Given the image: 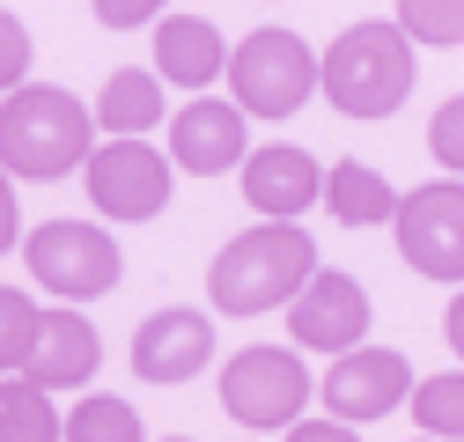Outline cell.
<instances>
[{
	"mask_svg": "<svg viewBox=\"0 0 464 442\" xmlns=\"http://www.w3.org/2000/svg\"><path fill=\"white\" fill-rule=\"evenodd\" d=\"M317 236L303 221H258V229L228 236L207 265V303L221 317H266L280 303H295L317 281Z\"/></svg>",
	"mask_w": 464,
	"mask_h": 442,
	"instance_id": "1",
	"label": "cell"
},
{
	"mask_svg": "<svg viewBox=\"0 0 464 442\" xmlns=\"http://www.w3.org/2000/svg\"><path fill=\"white\" fill-rule=\"evenodd\" d=\"M96 155V103L60 82H30L0 103V170L23 185H60Z\"/></svg>",
	"mask_w": 464,
	"mask_h": 442,
	"instance_id": "2",
	"label": "cell"
},
{
	"mask_svg": "<svg viewBox=\"0 0 464 442\" xmlns=\"http://www.w3.org/2000/svg\"><path fill=\"white\" fill-rule=\"evenodd\" d=\"M420 82V44L398 30V15H369V23H346L324 44V96L339 119H391V110L413 96Z\"/></svg>",
	"mask_w": 464,
	"mask_h": 442,
	"instance_id": "3",
	"label": "cell"
},
{
	"mask_svg": "<svg viewBox=\"0 0 464 442\" xmlns=\"http://www.w3.org/2000/svg\"><path fill=\"white\" fill-rule=\"evenodd\" d=\"M324 89V52L295 30H251L237 37V60H228V103L244 119H295V110Z\"/></svg>",
	"mask_w": 464,
	"mask_h": 442,
	"instance_id": "4",
	"label": "cell"
},
{
	"mask_svg": "<svg viewBox=\"0 0 464 442\" xmlns=\"http://www.w3.org/2000/svg\"><path fill=\"white\" fill-rule=\"evenodd\" d=\"M23 265H30V281H37L44 295H60L67 310L111 295V288H119V273H126V258H119V244H111V229H96V221H67V214L30 229Z\"/></svg>",
	"mask_w": 464,
	"mask_h": 442,
	"instance_id": "5",
	"label": "cell"
},
{
	"mask_svg": "<svg viewBox=\"0 0 464 442\" xmlns=\"http://www.w3.org/2000/svg\"><path fill=\"white\" fill-rule=\"evenodd\" d=\"M317 399V383L303 369V347H244L221 361V413L244 420L251 435L266 428H303V406Z\"/></svg>",
	"mask_w": 464,
	"mask_h": 442,
	"instance_id": "6",
	"label": "cell"
},
{
	"mask_svg": "<svg viewBox=\"0 0 464 442\" xmlns=\"http://www.w3.org/2000/svg\"><path fill=\"white\" fill-rule=\"evenodd\" d=\"M82 185H89V207L103 221H155L169 207V192H178V162L148 140H103L89 155Z\"/></svg>",
	"mask_w": 464,
	"mask_h": 442,
	"instance_id": "7",
	"label": "cell"
},
{
	"mask_svg": "<svg viewBox=\"0 0 464 442\" xmlns=\"http://www.w3.org/2000/svg\"><path fill=\"white\" fill-rule=\"evenodd\" d=\"M398 258L420 281H464V178H435L398 199Z\"/></svg>",
	"mask_w": 464,
	"mask_h": 442,
	"instance_id": "8",
	"label": "cell"
},
{
	"mask_svg": "<svg viewBox=\"0 0 464 442\" xmlns=\"http://www.w3.org/2000/svg\"><path fill=\"white\" fill-rule=\"evenodd\" d=\"M413 391H420V376H413V361H405L398 347H354V354H339V361L324 369V383H317L324 413L346 420V428L413 406Z\"/></svg>",
	"mask_w": 464,
	"mask_h": 442,
	"instance_id": "9",
	"label": "cell"
},
{
	"mask_svg": "<svg viewBox=\"0 0 464 442\" xmlns=\"http://www.w3.org/2000/svg\"><path fill=\"white\" fill-rule=\"evenodd\" d=\"M369 288L354 281V273H317V281L287 303V340H295L303 354H354V347H369Z\"/></svg>",
	"mask_w": 464,
	"mask_h": 442,
	"instance_id": "10",
	"label": "cell"
},
{
	"mask_svg": "<svg viewBox=\"0 0 464 442\" xmlns=\"http://www.w3.org/2000/svg\"><path fill=\"white\" fill-rule=\"evenodd\" d=\"M207 361H214V317H207V310L162 303V310L140 317V332H133V369H140V383H192Z\"/></svg>",
	"mask_w": 464,
	"mask_h": 442,
	"instance_id": "11",
	"label": "cell"
},
{
	"mask_svg": "<svg viewBox=\"0 0 464 442\" xmlns=\"http://www.w3.org/2000/svg\"><path fill=\"white\" fill-rule=\"evenodd\" d=\"M244 199L258 221H303L310 207H324V162L295 140H266L244 162Z\"/></svg>",
	"mask_w": 464,
	"mask_h": 442,
	"instance_id": "12",
	"label": "cell"
},
{
	"mask_svg": "<svg viewBox=\"0 0 464 442\" xmlns=\"http://www.w3.org/2000/svg\"><path fill=\"white\" fill-rule=\"evenodd\" d=\"M169 162L192 178H221V170H244L251 140H244V110L221 103V96H192L169 110Z\"/></svg>",
	"mask_w": 464,
	"mask_h": 442,
	"instance_id": "13",
	"label": "cell"
},
{
	"mask_svg": "<svg viewBox=\"0 0 464 442\" xmlns=\"http://www.w3.org/2000/svg\"><path fill=\"white\" fill-rule=\"evenodd\" d=\"M228 60H237V44H221V30L207 15H162L155 23V74H162V89L207 96L228 74Z\"/></svg>",
	"mask_w": 464,
	"mask_h": 442,
	"instance_id": "14",
	"label": "cell"
},
{
	"mask_svg": "<svg viewBox=\"0 0 464 442\" xmlns=\"http://www.w3.org/2000/svg\"><path fill=\"white\" fill-rule=\"evenodd\" d=\"M96 354H103V340H96V324L82 317V310H44V332H37V354H30V383H44L52 399L60 391H89V376H96Z\"/></svg>",
	"mask_w": 464,
	"mask_h": 442,
	"instance_id": "15",
	"label": "cell"
},
{
	"mask_svg": "<svg viewBox=\"0 0 464 442\" xmlns=\"http://www.w3.org/2000/svg\"><path fill=\"white\" fill-rule=\"evenodd\" d=\"M398 199L383 170H369V162H332L324 170V214L339 221V229H383V221H398Z\"/></svg>",
	"mask_w": 464,
	"mask_h": 442,
	"instance_id": "16",
	"label": "cell"
},
{
	"mask_svg": "<svg viewBox=\"0 0 464 442\" xmlns=\"http://www.w3.org/2000/svg\"><path fill=\"white\" fill-rule=\"evenodd\" d=\"M96 126H103V140H148L162 126V74L155 67H119L96 96Z\"/></svg>",
	"mask_w": 464,
	"mask_h": 442,
	"instance_id": "17",
	"label": "cell"
},
{
	"mask_svg": "<svg viewBox=\"0 0 464 442\" xmlns=\"http://www.w3.org/2000/svg\"><path fill=\"white\" fill-rule=\"evenodd\" d=\"M0 442H67V420H60L44 383L0 376Z\"/></svg>",
	"mask_w": 464,
	"mask_h": 442,
	"instance_id": "18",
	"label": "cell"
},
{
	"mask_svg": "<svg viewBox=\"0 0 464 442\" xmlns=\"http://www.w3.org/2000/svg\"><path fill=\"white\" fill-rule=\"evenodd\" d=\"M67 442H148V428H140L133 399L96 391V399H74V413H67Z\"/></svg>",
	"mask_w": 464,
	"mask_h": 442,
	"instance_id": "19",
	"label": "cell"
},
{
	"mask_svg": "<svg viewBox=\"0 0 464 442\" xmlns=\"http://www.w3.org/2000/svg\"><path fill=\"white\" fill-rule=\"evenodd\" d=\"M413 420H420L428 442H464V369L420 376V391H413Z\"/></svg>",
	"mask_w": 464,
	"mask_h": 442,
	"instance_id": "20",
	"label": "cell"
},
{
	"mask_svg": "<svg viewBox=\"0 0 464 442\" xmlns=\"http://www.w3.org/2000/svg\"><path fill=\"white\" fill-rule=\"evenodd\" d=\"M37 332H44V310H37L23 288H0V376H23V369H30Z\"/></svg>",
	"mask_w": 464,
	"mask_h": 442,
	"instance_id": "21",
	"label": "cell"
},
{
	"mask_svg": "<svg viewBox=\"0 0 464 442\" xmlns=\"http://www.w3.org/2000/svg\"><path fill=\"white\" fill-rule=\"evenodd\" d=\"M398 30L413 37V44L457 52L464 44V0H398Z\"/></svg>",
	"mask_w": 464,
	"mask_h": 442,
	"instance_id": "22",
	"label": "cell"
},
{
	"mask_svg": "<svg viewBox=\"0 0 464 442\" xmlns=\"http://www.w3.org/2000/svg\"><path fill=\"white\" fill-rule=\"evenodd\" d=\"M428 155L442 162V178H464V96L435 103V119H428Z\"/></svg>",
	"mask_w": 464,
	"mask_h": 442,
	"instance_id": "23",
	"label": "cell"
},
{
	"mask_svg": "<svg viewBox=\"0 0 464 442\" xmlns=\"http://www.w3.org/2000/svg\"><path fill=\"white\" fill-rule=\"evenodd\" d=\"M30 89V30L15 8H0V96Z\"/></svg>",
	"mask_w": 464,
	"mask_h": 442,
	"instance_id": "24",
	"label": "cell"
},
{
	"mask_svg": "<svg viewBox=\"0 0 464 442\" xmlns=\"http://www.w3.org/2000/svg\"><path fill=\"white\" fill-rule=\"evenodd\" d=\"M89 8H96L103 30H148V23H162L169 0H89Z\"/></svg>",
	"mask_w": 464,
	"mask_h": 442,
	"instance_id": "25",
	"label": "cell"
},
{
	"mask_svg": "<svg viewBox=\"0 0 464 442\" xmlns=\"http://www.w3.org/2000/svg\"><path fill=\"white\" fill-rule=\"evenodd\" d=\"M15 244H30V236H23V207H15V178L0 170V258H8Z\"/></svg>",
	"mask_w": 464,
	"mask_h": 442,
	"instance_id": "26",
	"label": "cell"
},
{
	"mask_svg": "<svg viewBox=\"0 0 464 442\" xmlns=\"http://www.w3.org/2000/svg\"><path fill=\"white\" fill-rule=\"evenodd\" d=\"M287 442H362V435L346 428V420H332V413H324V420H303V428H287Z\"/></svg>",
	"mask_w": 464,
	"mask_h": 442,
	"instance_id": "27",
	"label": "cell"
},
{
	"mask_svg": "<svg viewBox=\"0 0 464 442\" xmlns=\"http://www.w3.org/2000/svg\"><path fill=\"white\" fill-rule=\"evenodd\" d=\"M442 332H450V347H457V361H464V288L450 295V310H442Z\"/></svg>",
	"mask_w": 464,
	"mask_h": 442,
	"instance_id": "28",
	"label": "cell"
},
{
	"mask_svg": "<svg viewBox=\"0 0 464 442\" xmlns=\"http://www.w3.org/2000/svg\"><path fill=\"white\" fill-rule=\"evenodd\" d=\"M162 442H192V435H162Z\"/></svg>",
	"mask_w": 464,
	"mask_h": 442,
	"instance_id": "29",
	"label": "cell"
},
{
	"mask_svg": "<svg viewBox=\"0 0 464 442\" xmlns=\"http://www.w3.org/2000/svg\"><path fill=\"white\" fill-rule=\"evenodd\" d=\"M420 442H428V435H420Z\"/></svg>",
	"mask_w": 464,
	"mask_h": 442,
	"instance_id": "30",
	"label": "cell"
}]
</instances>
